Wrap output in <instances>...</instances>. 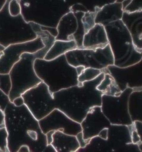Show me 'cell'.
I'll list each match as a JSON object with an SVG mask.
<instances>
[{
    "label": "cell",
    "instance_id": "7402d4cb",
    "mask_svg": "<svg viewBox=\"0 0 142 152\" xmlns=\"http://www.w3.org/2000/svg\"><path fill=\"white\" fill-rule=\"evenodd\" d=\"M102 71L93 68H85L83 71L78 76V80L79 83H83L84 82L93 80L98 76H100Z\"/></svg>",
    "mask_w": 142,
    "mask_h": 152
},
{
    "label": "cell",
    "instance_id": "8d00e7d4",
    "mask_svg": "<svg viewBox=\"0 0 142 152\" xmlns=\"http://www.w3.org/2000/svg\"><path fill=\"white\" fill-rule=\"evenodd\" d=\"M5 48H6V47H5L4 46H3L2 45H1V44L0 43V53L3 52Z\"/></svg>",
    "mask_w": 142,
    "mask_h": 152
},
{
    "label": "cell",
    "instance_id": "4316f807",
    "mask_svg": "<svg viewBox=\"0 0 142 152\" xmlns=\"http://www.w3.org/2000/svg\"><path fill=\"white\" fill-rule=\"evenodd\" d=\"M129 127H130V134L132 142L133 144H138L141 142V140H140L139 135H138L137 132L135 130L133 123L131 125H130Z\"/></svg>",
    "mask_w": 142,
    "mask_h": 152
},
{
    "label": "cell",
    "instance_id": "83f0119b",
    "mask_svg": "<svg viewBox=\"0 0 142 152\" xmlns=\"http://www.w3.org/2000/svg\"><path fill=\"white\" fill-rule=\"evenodd\" d=\"M75 136L78 141V143L80 144V148H84L89 142V140H84L83 134L82 131L78 133Z\"/></svg>",
    "mask_w": 142,
    "mask_h": 152
},
{
    "label": "cell",
    "instance_id": "e0dca14e",
    "mask_svg": "<svg viewBox=\"0 0 142 152\" xmlns=\"http://www.w3.org/2000/svg\"><path fill=\"white\" fill-rule=\"evenodd\" d=\"M51 144L56 152H77L80 148L75 135L66 134L61 131L54 132Z\"/></svg>",
    "mask_w": 142,
    "mask_h": 152
},
{
    "label": "cell",
    "instance_id": "d6986e66",
    "mask_svg": "<svg viewBox=\"0 0 142 152\" xmlns=\"http://www.w3.org/2000/svg\"><path fill=\"white\" fill-rule=\"evenodd\" d=\"M77 48V43L75 40H56L52 46L46 53L44 59L48 61L54 59L61 55H64L68 51Z\"/></svg>",
    "mask_w": 142,
    "mask_h": 152
},
{
    "label": "cell",
    "instance_id": "9a60e30c",
    "mask_svg": "<svg viewBox=\"0 0 142 152\" xmlns=\"http://www.w3.org/2000/svg\"><path fill=\"white\" fill-rule=\"evenodd\" d=\"M109 43L107 34L105 26L96 23L84 34L82 48H103Z\"/></svg>",
    "mask_w": 142,
    "mask_h": 152
},
{
    "label": "cell",
    "instance_id": "52a82bcc",
    "mask_svg": "<svg viewBox=\"0 0 142 152\" xmlns=\"http://www.w3.org/2000/svg\"><path fill=\"white\" fill-rule=\"evenodd\" d=\"M67 61L77 67L93 68L102 71L114 64V57L109 44L103 48H77L65 53Z\"/></svg>",
    "mask_w": 142,
    "mask_h": 152
},
{
    "label": "cell",
    "instance_id": "d6a6232c",
    "mask_svg": "<svg viewBox=\"0 0 142 152\" xmlns=\"http://www.w3.org/2000/svg\"><path fill=\"white\" fill-rule=\"evenodd\" d=\"M31 152L30 148L27 145H22L19 148L17 152Z\"/></svg>",
    "mask_w": 142,
    "mask_h": 152
},
{
    "label": "cell",
    "instance_id": "f1b7e54d",
    "mask_svg": "<svg viewBox=\"0 0 142 152\" xmlns=\"http://www.w3.org/2000/svg\"><path fill=\"white\" fill-rule=\"evenodd\" d=\"M133 123L135 128V130L137 132L138 135H139L141 142H142V122L136 121Z\"/></svg>",
    "mask_w": 142,
    "mask_h": 152
},
{
    "label": "cell",
    "instance_id": "7a4b0ae2",
    "mask_svg": "<svg viewBox=\"0 0 142 152\" xmlns=\"http://www.w3.org/2000/svg\"><path fill=\"white\" fill-rule=\"evenodd\" d=\"M38 36L42 39L45 47L34 53H23L20 60L13 66L9 72L12 87L9 93L11 102L17 97L38 85L42 80L38 77L34 68V62L37 58L43 59L53 45L56 38L46 30H41Z\"/></svg>",
    "mask_w": 142,
    "mask_h": 152
},
{
    "label": "cell",
    "instance_id": "f35d334b",
    "mask_svg": "<svg viewBox=\"0 0 142 152\" xmlns=\"http://www.w3.org/2000/svg\"><path fill=\"white\" fill-rule=\"evenodd\" d=\"M3 55V52H1L0 53V57L2 56V55Z\"/></svg>",
    "mask_w": 142,
    "mask_h": 152
},
{
    "label": "cell",
    "instance_id": "f546056e",
    "mask_svg": "<svg viewBox=\"0 0 142 152\" xmlns=\"http://www.w3.org/2000/svg\"><path fill=\"white\" fill-rule=\"evenodd\" d=\"M12 103L16 107H21L25 104V101L23 98L22 97V96L15 98Z\"/></svg>",
    "mask_w": 142,
    "mask_h": 152
},
{
    "label": "cell",
    "instance_id": "9c48e42d",
    "mask_svg": "<svg viewBox=\"0 0 142 152\" xmlns=\"http://www.w3.org/2000/svg\"><path fill=\"white\" fill-rule=\"evenodd\" d=\"M109 73L116 81L122 91L128 87L133 90L142 89V58L138 62L125 67L111 65L102 71Z\"/></svg>",
    "mask_w": 142,
    "mask_h": 152
},
{
    "label": "cell",
    "instance_id": "4dcf8cb0",
    "mask_svg": "<svg viewBox=\"0 0 142 152\" xmlns=\"http://www.w3.org/2000/svg\"><path fill=\"white\" fill-rule=\"evenodd\" d=\"M108 128H105L100 131L98 136L103 140H107L108 137Z\"/></svg>",
    "mask_w": 142,
    "mask_h": 152
},
{
    "label": "cell",
    "instance_id": "8992f818",
    "mask_svg": "<svg viewBox=\"0 0 142 152\" xmlns=\"http://www.w3.org/2000/svg\"><path fill=\"white\" fill-rule=\"evenodd\" d=\"M108 137L105 140L95 136L88 144L77 152H139L138 144L132 142L129 126L112 124L108 128Z\"/></svg>",
    "mask_w": 142,
    "mask_h": 152
},
{
    "label": "cell",
    "instance_id": "603a6c76",
    "mask_svg": "<svg viewBox=\"0 0 142 152\" xmlns=\"http://www.w3.org/2000/svg\"><path fill=\"white\" fill-rule=\"evenodd\" d=\"M12 87V82L9 73L0 74V89L9 95Z\"/></svg>",
    "mask_w": 142,
    "mask_h": 152
},
{
    "label": "cell",
    "instance_id": "5bb4252c",
    "mask_svg": "<svg viewBox=\"0 0 142 152\" xmlns=\"http://www.w3.org/2000/svg\"><path fill=\"white\" fill-rule=\"evenodd\" d=\"M122 21L130 32L137 50L142 49V10L133 12L124 11Z\"/></svg>",
    "mask_w": 142,
    "mask_h": 152
},
{
    "label": "cell",
    "instance_id": "1f68e13d",
    "mask_svg": "<svg viewBox=\"0 0 142 152\" xmlns=\"http://www.w3.org/2000/svg\"><path fill=\"white\" fill-rule=\"evenodd\" d=\"M55 132L54 131H50L48 132L45 134L46 135V139L47 144H51L53 140V134Z\"/></svg>",
    "mask_w": 142,
    "mask_h": 152
},
{
    "label": "cell",
    "instance_id": "4fadbf2b",
    "mask_svg": "<svg viewBox=\"0 0 142 152\" xmlns=\"http://www.w3.org/2000/svg\"><path fill=\"white\" fill-rule=\"evenodd\" d=\"M72 15L71 12L68 13L59 20L56 28L58 34L55 37L56 40H75L78 48H82L85 32L83 29H80V26L75 16L71 18Z\"/></svg>",
    "mask_w": 142,
    "mask_h": 152
},
{
    "label": "cell",
    "instance_id": "44dd1931",
    "mask_svg": "<svg viewBox=\"0 0 142 152\" xmlns=\"http://www.w3.org/2000/svg\"><path fill=\"white\" fill-rule=\"evenodd\" d=\"M100 9V8H98V10H97L96 7L94 11H88L83 16L81 19V23L82 24L85 33L91 30L96 24V18Z\"/></svg>",
    "mask_w": 142,
    "mask_h": 152
},
{
    "label": "cell",
    "instance_id": "484cf974",
    "mask_svg": "<svg viewBox=\"0 0 142 152\" xmlns=\"http://www.w3.org/2000/svg\"><path fill=\"white\" fill-rule=\"evenodd\" d=\"M10 102L9 95L5 94L1 89H0V109L4 112Z\"/></svg>",
    "mask_w": 142,
    "mask_h": 152
},
{
    "label": "cell",
    "instance_id": "e575fe53",
    "mask_svg": "<svg viewBox=\"0 0 142 152\" xmlns=\"http://www.w3.org/2000/svg\"><path fill=\"white\" fill-rule=\"evenodd\" d=\"M76 68V71L77 72V74H78V76L80 75V74L83 72L84 71V69H85V67L83 66H78Z\"/></svg>",
    "mask_w": 142,
    "mask_h": 152
},
{
    "label": "cell",
    "instance_id": "836d02e7",
    "mask_svg": "<svg viewBox=\"0 0 142 152\" xmlns=\"http://www.w3.org/2000/svg\"><path fill=\"white\" fill-rule=\"evenodd\" d=\"M0 125H4V112L0 109Z\"/></svg>",
    "mask_w": 142,
    "mask_h": 152
},
{
    "label": "cell",
    "instance_id": "7c38bea8",
    "mask_svg": "<svg viewBox=\"0 0 142 152\" xmlns=\"http://www.w3.org/2000/svg\"><path fill=\"white\" fill-rule=\"evenodd\" d=\"M81 124L84 140H90L97 136L102 129L112 125L103 113L100 106L91 108Z\"/></svg>",
    "mask_w": 142,
    "mask_h": 152
},
{
    "label": "cell",
    "instance_id": "5b68a950",
    "mask_svg": "<svg viewBox=\"0 0 142 152\" xmlns=\"http://www.w3.org/2000/svg\"><path fill=\"white\" fill-rule=\"evenodd\" d=\"M10 1L7 0L0 11V43L5 47L12 44L32 41L37 37L31 23L26 21L21 14L17 16L10 14Z\"/></svg>",
    "mask_w": 142,
    "mask_h": 152
},
{
    "label": "cell",
    "instance_id": "ac0fdd59",
    "mask_svg": "<svg viewBox=\"0 0 142 152\" xmlns=\"http://www.w3.org/2000/svg\"><path fill=\"white\" fill-rule=\"evenodd\" d=\"M128 110L132 122H142V89L133 90L128 99Z\"/></svg>",
    "mask_w": 142,
    "mask_h": 152
},
{
    "label": "cell",
    "instance_id": "2e32d148",
    "mask_svg": "<svg viewBox=\"0 0 142 152\" xmlns=\"http://www.w3.org/2000/svg\"><path fill=\"white\" fill-rule=\"evenodd\" d=\"M123 4L115 2L114 4L105 5L100 8L97 15L96 23L105 26L109 24L121 20L124 10Z\"/></svg>",
    "mask_w": 142,
    "mask_h": 152
},
{
    "label": "cell",
    "instance_id": "d4e9b609",
    "mask_svg": "<svg viewBox=\"0 0 142 152\" xmlns=\"http://www.w3.org/2000/svg\"><path fill=\"white\" fill-rule=\"evenodd\" d=\"M0 148L4 152H9L7 148V132L5 127L0 129Z\"/></svg>",
    "mask_w": 142,
    "mask_h": 152
},
{
    "label": "cell",
    "instance_id": "d590c367",
    "mask_svg": "<svg viewBox=\"0 0 142 152\" xmlns=\"http://www.w3.org/2000/svg\"><path fill=\"white\" fill-rule=\"evenodd\" d=\"M7 0H0V11L3 8L4 4H6Z\"/></svg>",
    "mask_w": 142,
    "mask_h": 152
},
{
    "label": "cell",
    "instance_id": "ffe728a7",
    "mask_svg": "<svg viewBox=\"0 0 142 152\" xmlns=\"http://www.w3.org/2000/svg\"><path fill=\"white\" fill-rule=\"evenodd\" d=\"M97 89L103 94L112 96H119L122 92L114 78L109 73H105L103 79L97 86Z\"/></svg>",
    "mask_w": 142,
    "mask_h": 152
},
{
    "label": "cell",
    "instance_id": "30bf717a",
    "mask_svg": "<svg viewBox=\"0 0 142 152\" xmlns=\"http://www.w3.org/2000/svg\"><path fill=\"white\" fill-rule=\"evenodd\" d=\"M45 47L42 39L38 36L32 41L9 45L6 47L0 57V74L9 73L13 66L20 60L23 53H34Z\"/></svg>",
    "mask_w": 142,
    "mask_h": 152
},
{
    "label": "cell",
    "instance_id": "3957f363",
    "mask_svg": "<svg viewBox=\"0 0 142 152\" xmlns=\"http://www.w3.org/2000/svg\"><path fill=\"white\" fill-rule=\"evenodd\" d=\"M34 68L52 94L79 83L76 68L68 64L65 54L49 61L37 58Z\"/></svg>",
    "mask_w": 142,
    "mask_h": 152
},
{
    "label": "cell",
    "instance_id": "6da1fadb",
    "mask_svg": "<svg viewBox=\"0 0 142 152\" xmlns=\"http://www.w3.org/2000/svg\"><path fill=\"white\" fill-rule=\"evenodd\" d=\"M4 112L9 152H18L22 145H28L31 152H46V134L25 104L16 107L10 102Z\"/></svg>",
    "mask_w": 142,
    "mask_h": 152
},
{
    "label": "cell",
    "instance_id": "ba28073f",
    "mask_svg": "<svg viewBox=\"0 0 142 152\" xmlns=\"http://www.w3.org/2000/svg\"><path fill=\"white\" fill-rule=\"evenodd\" d=\"M133 89L127 88L118 96L103 94L101 110L112 124L131 125L133 122L128 110V99Z\"/></svg>",
    "mask_w": 142,
    "mask_h": 152
},
{
    "label": "cell",
    "instance_id": "ab89813d",
    "mask_svg": "<svg viewBox=\"0 0 142 152\" xmlns=\"http://www.w3.org/2000/svg\"><path fill=\"white\" fill-rule=\"evenodd\" d=\"M141 52H142V50H141Z\"/></svg>",
    "mask_w": 142,
    "mask_h": 152
},
{
    "label": "cell",
    "instance_id": "277c9868",
    "mask_svg": "<svg viewBox=\"0 0 142 152\" xmlns=\"http://www.w3.org/2000/svg\"><path fill=\"white\" fill-rule=\"evenodd\" d=\"M105 27L113 53L114 65L125 67L137 63L142 59V52L134 46L130 32L121 20Z\"/></svg>",
    "mask_w": 142,
    "mask_h": 152
},
{
    "label": "cell",
    "instance_id": "8fae6325",
    "mask_svg": "<svg viewBox=\"0 0 142 152\" xmlns=\"http://www.w3.org/2000/svg\"><path fill=\"white\" fill-rule=\"evenodd\" d=\"M38 122L44 134L50 131H59L68 134L76 135L82 131L80 123L70 118L58 109L53 110L45 117L39 120Z\"/></svg>",
    "mask_w": 142,
    "mask_h": 152
},
{
    "label": "cell",
    "instance_id": "cb8c5ba5",
    "mask_svg": "<svg viewBox=\"0 0 142 152\" xmlns=\"http://www.w3.org/2000/svg\"><path fill=\"white\" fill-rule=\"evenodd\" d=\"M10 14L12 16H17L21 14L20 0H10L9 4Z\"/></svg>",
    "mask_w": 142,
    "mask_h": 152
},
{
    "label": "cell",
    "instance_id": "74e56055",
    "mask_svg": "<svg viewBox=\"0 0 142 152\" xmlns=\"http://www.w3.org/2000/svg\"><path fill=\"white\" fill-rule=\"evenodd\" d=\"M138 146L140 152H142V142H140L139 143H138Z\"/></svg>",
    "mask_w": 142,
    "mask_h": 152
}]
</instances>
